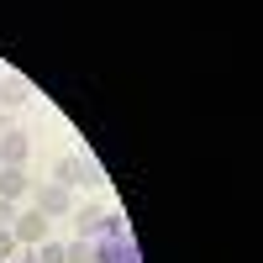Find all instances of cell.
I'll return each instance as SVG.
<instances>
[{
	"label": "cell",
	"instance_id": "cell-6",
	"mask_svg": "<svg viewBox=\"0 0 263 263\" xmlns=\"http://www.w3.org/2000/svg\"><path fill=\"white\" fill-rule=\"evenodd\" d=\"M27 190H32L27 168H0V200H21Z\"/></svg>",
	"mask_w": 263,
	"mask_h": 263
},
{
	"label": "cell",
	"instance_id": "cell-2",
	"mask_svg": "<svg viewBox=\"0 0 263 263\" xmlns=\"http://www.w3.org/2000/svg\"><path fill=\"white\" fill-rule=\"evenodd\" d=\"M32 195H37V205H32V211H42L48 221H53V216H69V211H74V195L63 190V184H53V179H48V184H37Z\"/></svg>",
	"mask_w": 263,
	"mask_h": 263
},
{
	"label": "cell",
	"instance_id": "cell-13",
	"mask_svg": "<svg viewBox=\"0 0 263 263\" xmlns=\"http://www.w3.org/2000/svg\"><path fill=\"white\" fill-rule=\"evenodd\" d=\"M0 132H6V121H0Z\"/></svg>",
	"mask_w": 263,
	"mask_h": 263
},
{
	"label": "cell",
	"instance_id": "cell-4",
	"mask_svg": "<svg viewBox=\"0 0 263 263\" xmlns=\"http://www.w3.org/2000/svg\"><path fill=\"white\" fill-rule=\"evenodd\" d=\"M32 153V137L27 132H0V168H21Z\"/></svg>",
	"mask_w": 263,
	"mask_h": 263
},
{
	"label": "cell",
	"instance_id": "cell-10",
	"mask_svg": "<svg viewBox=\"0 0 263 263\" xmlns=\"http://www.w3.org/2000/svg\"><path fill=\"white\" fill-rule=\"evenodd\" d=\"M79 184H105V179H100V163H95V158H79Z\"/></svg>",
	"mask_w": 263,
	"mask_h": 263
},
{
	"label": "cell",
	"instance_id": "cell-5",
	"mask_svg": "<svg viewBox=\"0 0 263 263\" xmlns=\"http://www.w3.org/2000/svg\"><path fill=\"white\" fill-rule=\"evenodd\" d=\"M27 100H32V84L27 79H21V74H0V105L16 111V105H27Z\"/></svg>",
	"mask_w": 263,
	"mask_h": 263
},
{
	"label": "cell",
	"instance_id": "cell-3",
	"mask_svg": "<svg viewBox=\"0 0 263 263\" xmlns=\"http://www.w3.org/2000/svg\"><path fill=\"white\" fill-rule=\"evenodd\" d=\"M69 216H74V232H79V237H90V242H95V237H100V227H105V216H111V211H105L100 200H90V205H74Z\"/></svg>",
	"mask_w": 263,
	"mask_h": 263
},
{
	"label": "cell",
	"instance_id": "cell-7",
	"mask_svg": "<svg viewBox=\"0 0 263 263\" xmlns=\"http://www.w3.org/2000/svg\"><path fill=\"white\" fill-rule=\"evenodd\" d=\"M63 263H100V242H90V237H74V242L63 248Z\"/></svg>",
	"mask_w": 263,
	"mask_h": 263
},
{
	"label": "cell",
	"instance_id": "cell-1",
	"mask_svg": "<svg viewBox=\"0 0 263 263\" xmlns=\"http://www.w3.org/2000/svg\"><path fill=\"white\" fill-rule=\"evenodd\" d=\"M48 216L42 211H16V221H11V237H16V248H37V242H48Z\"/></svg>",
	"mask_w": 263,
	"mask_h": 263
},
{
	"label": "cell",
	"instance_id": "cell-9",
	"mask_svg": "<svg viewBox=\"0 0 263 263\" xmlns=\"http://www.w3.org/2000/svg\"><path fill=\"white\" fill-rule=\"evenodd\" d=\"M32 263H63V242H37V258Z\"/></svg>",
	"mask_w": 263,
	"mask_h": 263
},
{
	"label": "cell",
	"instance_id": "cell-12",
	"mask_svg": "<svg viewBox=\"0 0 263 263\" xmlns=\"http://www.w3.org/2000/svg\"><path fill=\"white\" fill-rule=\"evenodd\" d=\"M16 221V200H0V227H11Z\"/></svg>",
	"mask_w": 263,
	"mask_h": 263
},
{
	"label": "cell",
	"instance_id": "cell-8",
	"mask_svg": "<svg viewBox=\"0 0 263 263\" xmlns=\"http://www.w3.org/2000/svg\"><path fill=\"white\" fill-rule=\"evenodd\" d=\"M53 184L74 190V184H79V158H58V163H53Z\"/></svg>",
	"mask_w": 263,
	"mask_h": 263
},
{
	"label": "cell",
	"instance_id": "cell-11",
	"mask_svg": "<svg viewBox=\"0 0 263 263\" xmlns=\"http://www.w3.org/2000/svg\"><path fill=\"white\" fill-rule=\"evenodd\" d=\"M16 258V237H11V227H0V263H11Z\"/></svg>",
	"mask_w": 263,
	"mask_h": 263
}]
</instances>
